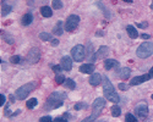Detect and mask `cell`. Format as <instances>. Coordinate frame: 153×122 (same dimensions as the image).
Masks as SVG:
<instances>
[{"instance_id":"1","label":"cell","mask_w":153,"mask_h":122,"mask_svg":"<svg viewBox=\"0 0 153 122\" xmlns=\"http://www.w3.org/2000/svg\"><path fill=\"white\" fill-rule=\"evenodd\" d=\"M103 93H104V96L111 103H119L120 98L118 95V93L115 92L113 84L109 82V79L107 77L103 78Z\"/></svg>"},{"instance_id":"2","label":"cell","mask_w":153,"mask_h":122,"mask_svg":"<svg viewBox=\"0 0 153 122\" xmlns=\"http://www.w3.org/2000/svg\"><path fill=\"white\" fill-rule=\"evenodd\" d=\"M64 99H66V94L65 93H60V92H55V93H51V95L48 98L47 100V109H56L59 106L63 105V101Z\"/></svg>"},{"instance_id":"3","label":"cell","mask_w":153,"mask_h":122,"mask_svg":"<svg viewBox=\"0 0 153 122\" xmlns=\"http://www.w3.org/2000/svg\"><path fill=\"white\" fill-rule=\"evenodd\" d=\"M153 54V43L151 42H145L141 44L137 50H136V55L141 59H146Z\"/></svg>"},{"instance_id":"4","label":"cell","mask_w":153,"mask_h":122,"mask_svg":"<svg viewBox=\"0 0 153 122\" xmlns=\"http://www.w3.org/2000/svg\"><path fill=\"white\" fill-rule=\"evenodd\" d=\"M34 87H36V84H34L33 82H29V83L23 84L22 87H20V88L16 90V98H17V99H21V100L25 99L29 93L34 89Z\"/></svg>"},{"instance_id":"5","label":"cell","mask_w":153,"mask_h":122,"mask_svg":"<svg viewBox=\"0 0 153 122\" xmlns=\"http://www.w3.org/2000/svg\"><path fill=\"white\" fill-rule=\"evenodd\" d=\"M71 56L75 61L77 62H81L82 60L86 57V50H85V46L81 45V44H77L75 45L74 48L71 49Z\"/></svg>"},{"instance_id":"6","label":"cell","mask_w":153,"mask_h":122,"mask_svg":"<svg viewBox=\"0 0 153 122\" xmlns=\"http://www.w3.org/2000/svg\"><path fill=\"white\" fill-rule=\"evenodd\" d=\"M80 23V17L77 15H71L67 17V20L65 22V31L67 32H72L76 30V27H77V25Z\"/></svg>"},{"instance_id":"7","label":"cell","mask_w":153,"mask_h":122,"mask_svg":"<svg viewBox=\"0 0 153 122\" xmlns=\"http://www.w3.org/2000/svg\"><path fill=\"white\" fill-rule=\"evenodd\" d=\"M40 59V51L38 48H32L29 50V53L27 55V61L29 63H37Z\"/></svg>"},{"instance_id":"8","label":"cell","mask_w":153,"mask_h":122,"mask_svg":"<svg viewBox=\"0 0 153 122\" xmlns=\"http://www.w3.org/2000/svg\"><path fill=\"white\" fill-rule=\"evenodd\" d=\"M135 112H136V115L140 119H145L147 114H148V106H147V104L143 101L140 103L138 105H136V108H135Z\"/></svg>"},{"instance_id":"9","label":"cell","mask_w":153,"mask_h":122,"mask_svg":"<svg viewBox=\"0 0 153 122\" xmlns=\"http://www.w3.org/2000/svg\"><path fill=\"white\" fill-rule=\"evenodd\" d=\"M60 65L63 67V70H65V71H70V70L72 68V61H71V57L65 55L61 57V61H60Z\"/></svg>"},{"instance_id":"10","label":"cell","mask_w":153,"mask_h":122,"mask_svg":"<svg viewBox=\"0 0 153 122\" xmlns=\"http://www.w3.org/2000/svg\"><path fill=\"white\" fill-rule=\"evenodd\" d=\"M151 77L150 74H143V76H137V77H134L131 81H130V84L131 85H137V84H141L146 82V81H148Z\"/></svg>"},{"instance_id":"11","label":"cell","mask_w":153,"mask_h":122,"mask_svg":"<svg viewBox=\"0 0 153 122\" xmlns=\"http://www.w3.org/2000/svg\"><path fill=\"white\" fill-rule=\"evenodd\" d=\"M104 105H105V100L103 99V98H97V99L95 100V103H93L92 108H93V110H95V112H99L104 108Z\"/></svg>"},{"instance_id":"12","label":"cell","mask_w":153,"mask_h":122,"mask_svg":"<svg viewBox=\"0 0 153 122\" xmlns=\"http://www.w3.org/2000/svg\"><path fill=\"white\" fill-rule=\"evenodd\" d=\"M102 82V76H101V73H92L91 74V77H90V84L93 85V87H96L98 84H101Z\"/></svg>"},{"instance_id":"13","label":"cell","mask_w":153,"mask_h":122,"mask_svg":"<svg viewBox=\"0 0 153 122\" xmlns=\"http://www.w3.org/2000/svg\"><path fill=\"white\" fill-rule=\"evenodd\" d=\"M119 66V62L114 59H107L104 61V68L105 70H113V68H116Z\"/></svg>"},{"instance_id":"14","label":"cell","mask_w":153,"mask_h":122,"mask_svg":"<svg viewBox=\"0 0 153 122\" xmlns=\"http://www.w3.org/2000/svg\"><path fill=\"white\" fill-rule=\"evenodd\" d=\"M130 74H131V71L129 67H122L118 71V76H119L121 79H127L130 77Z\"/></svg>"},{"instance_id":"15","label":"cell","mask_w":153,"mask_h":122,"mask_svg":"<svg viewBox=\"0 0 153 122\" xmlns=\"http://www.w3.org/2000/svg\"><path fill=\"white\" fill-rule=\"evenodd\" d=\"M95 71V65L93 63H83L80 66V72L82 73H92Z\"/></svg>"},{"instance_id":"16","label":"cell","mask_w":153,"mask_h":122,"mask_svg":"<svg viewBox=\"0 0 153 122\" xmlns=\"http://www.w3.org/2000/svg\"><path fill=\"white\" fill-rule=\"evenodd\" d=\"M108 54H109V48H108V46H101V48L98 49L96 56H97V59H104Z\"/></svg>"},{"instance_id":"17","label":"cell","mask_w":153,"mask_h":122,"mask_svg":"<svg viewBox=\"0 0 153 122\" xmlns=\"http://www.w3.org/2000/svg\"><path fill=\"white\" fill-rule=\"evenodd\" d=\"M63 25L64 23L61 21H58L55 27L53 28V34H55V36H61L63 34Z\"/></svg>"},{"instance_id":"18","label":"cell","mask_w":153,"mask_h":122,"mask_svg":"<svg viewBox=\"0 0 153 122\" xmlns=\"http://www.w3.org/2000/svg\"><path fill=\"white\" fill-rule=\"evenodd\" d=\"M32 21H33V15H32V14H26V15H23L22 20H21V22H22V25H23V26H28V25H31Z\"/></svg>"},{"instance_id":"19","label":"cell","mask_w":153,"mask_h":122,"mask_svg":"<svg viewBox=\"0 0 153 122\" xmlns=\"http://www.w3.org/2000/svg\"><path fill=\"white\" fill-rule=\"evenodd\" d=\"M126 31H127V34H129V37H130V38L136 39V38L138 37V33H137L136 30H135L134 26H127V27H126Z\"/></svg>"},{"instance_id":"20","label":"cell","mask_w":153,"mask_h":122,"mask_svg":"<svg viewBox=\"0 0 153 122\" xmlns=\"http://www.w3.org/2000/svg\"><path fill=\"white\" fill-rule=\"evenodd\" d=\"M40 14H42V16H44V17H50L53 15V11L49 6H42L40 8Z\"/></svg>"},{"instance_id":"21","label":"cell","mask_w":153,"mask_h":122,"mask_svg":"<svg viewBox=\"0 0 153 122\" xmlns=\"http://www.w3.org/2000/svg\"><path fill=\"white\" fill-rule=\"evenodd\" d=\"M11 9H13V8H11L10 5H8L6 3H1V15L3 16H6L11 11Z\"/></svg>"},{"instance_id":"22","label":"cell","mask_w":153,"mask_h":122,"mask_svg":"<svg viewBox=\"0 0 153 122\" xmlns=\"http://www.w3.org/2000/svg\"><path fill=\"white\" fill-rule=\"evenodd\" d=\"M120 114H121V109H120V106L114 105L113 108H111V115H113L114 117H118V116H120Z\"/></svg>"},{"instance_id":"23","label":"cell","mask_w":153,"mask_h":122,"mask_svg":"<svg viewBox=\"0 0 153 122\" xmlns=\"http://www.w3.org/2000/svg\"><path fill=\"white\" fill-rule=\"evenodd\" d=\"M65 81H66V78H65V76H64L63 73H58L56 74V77H55V82L58 83V84H64L65 83Z\"/></svg>"},{"instance_id":"24","label":"cell","mask_w":153,"mask_h":122,"mask_svg":"<svg viewBox=\"0 0 153 122\" xmlns=\"http://www.w3.org/2000/svg\"><path fill=\"white\" fill-rule=\"evenodd\" d=\"M64 85H65L66 88H69V89H75V87H76L75 82H74L71 78H67V79L65 81V83H64Z\"/></svg>"},{"instance_id":"25","label":"cell","mask_w":153,"mask_h":122,"mask_svg":"<svg viewBox=\"0 0 153 122\" xmlns=\"http://www.w3.org/2000/svg\"><path fill=\"white\" fill-rule=\"evenodd\" d=\"M98 116H99V112H95V114H92L91 116H88V117L83 119L81 122H93V121H95V120L98 117Z\"/></svg>"},{"instance_id":"26","label":"cell","mask_w":153,"mask_h":122,"mask_svg":"<svg viewBox=\"0 0 153 122\" xmlns=\"http://www.w3.org/2000/svg\"><path fill=\"white\" fill-rule=\"evenodd\" d=\"M36 105H37V99H36V98H32V99H29L26 103L27 109H33V108H36Z\"/></svg>"},{"instance_id":"27","label":"cell","mask_w":153,"mask_h":122,"mask_svg":"<svg viewBox=\"0 0 153 122\" xmlns=\"http://www.w3.org/2000/svg\"><path fill=\"white\" fill-rule=\"evenodd\" d=\"M39 39H42V40H44V42H47V40H51L53 38H51V34L47 33V32H42V33L39 34Z\"/></svg>"},{"instance_id":"28","label":"cell","mask_w":153,"mask_h":122,"mask_svg":"<svg viewBox=\"0 0 153 122\" xmlns=\"http://www.w3.org/2000/svg\"><path fill=\"white\" fill-rule=\"evenodd\" d=\"M51 6H53V9H56V10L61 9L63 8L61 0H53V1H51Z\"/></svg>"},{"instance_id":"29","label":"cell","mask_w":153,"mask_h":122,"mask_svg":"<svg viewBox=\"0 0 153 122\" xmlns=\"http://www.w3.org/2000/svg\"><path fill=\"white\" fill-rule=\"evenodd\" d=\"M21 56H19V55H15V56H11L10 57V62L11 63H15V65H19V63L21 62Z\"/></svg>"},{"instance_id":"30","label":"cell","mask_w":153,"mask_h":122,"mask_svg":"<svg viewBox=\"0 0 153 122\" xmlns=\"http://www.w3.org/2000/svg\"><path fill=\"white\" fill-rule=\"evenodd\" d=\"M1 36L4 37V39L6 40V42L9 43V44H13L14 43V38H11L10 36H9V33H5V32H1Z\"/></svg>"},{"instance_id":"31","label":"cell","mask_w":153,"mask_h":122,"mask_svg":"<svg viewBox=\"0 0 153 122\" xmlns=\"http://www.w3.org/2000/svg\"><path fill=\"white\" fill-rule=\"evenodd\" d=\"M125 122H137V120L135 119V116L131 114H127L125 116Z\"/></svg>"},{"instance_id":"32","label":"cell","mask_w":153,"mask_h":122,"mask_svg":"<svg viewBox=\"0 0 153 122\" xmlns=\"http://www.w3.org/2000/svg\"><path fill=\"white\" fill-rule=\"evenodd\" d=\"M54 120H51L50 116H43V117L39 119V122H53Z\"/></svg>"},{"instance_id":"33","label":"cell","mask_w":153,"mask_h":122,"mask_svg":"<svg viewBox=\"0 0 153 122\" xmlns=\"http://www.w3.org/2000/svg\"><path fill=\"white\" fill-rule=\"evenodd\" d=\"M5 100H6V98H5L4 94H0V106L3 108V105H5Z\"/></svg>"},{"instance_id":"34","label":"cell","mask_w":153,"mask_h":122,"mask_svg":"<svg viewBox=\"0 0 153 122\" xmlns=\"http://www.w3.org/2000/svg\"><path fill=\"white\" fill-rule=\"evenodd\" d=\"M53 122H69V121L66 119H64V117H56Z\"/></svg>"},{"instance_id":"35","label":"cell","mask_w":153,"mask_h":122,"mask_svg":"<svg viewBox=\"0 0 153 122\" xmlns=\"http://www.w3.org/2000/svg\"><path fill=\"white\" fill-rule=\"evenodd\" d=\"M82 108H86L85 104L79 103V104H76V105H75V110H80V109H82Z\"/></svg>"},{"instance_id":"36","label":"cell","mask_w":153,"mask_h":122,"mask_svg":"<svg viewBox=\"0 0 153 122\" xmlns=\"http://www.w3.org/2000/svg\"><path fill=\"white\" fill-rule=\"evenodd\" d=\"M119 88H120L121 90H126L129 87H127V84H125V83H119Z\"/></svg>"},{"instance_id":"37","label":"cell","mask_w":153,"mask_h":122,"mask_svg":"<svg viewBox=\"0 0 153 122\" xmlns=\"http://www.w3.org/2000/svg\"><path fill=\"white\" fill-rule=\"evenodd\" d=\"M61 65H56V66H53V70H54L55 72H59V71H61Z\"/></svg>"},{"instance_id":"38","label":"cell","mask_w":153,"mask_h":122,"mask_svg":"<svg viewBox=\"0 0 153 122\" xmlns=\"http://www.w3.org/2000/svg\"><path fill=\"white\" fill-rule=\"evenodd\" d=\"M50 42H51V45H53V46H58V45H59V40H58V39H51Z\"/></svg>"},{"instance_id":"39","label":"cell","mask_w":153,"mask_h":122,"mask_svg":"<svg viewBox=\"0 0 153 122\" xmlns=\"http://www.w3.org/2000/svg\"><path fill=\"white\" fill-rule=\"evenodd\" d=\"M137 26L140 28H147V23L146 22H142V23H137Z\"/></svg>"},{"instance_id":"40","label":"cell","mask_w":153,"mask_h":122,"mask_svg":"<svg viewBox=\"0 0 153 122\" xmlns=\"http://www.w3.org/2000/svg\"><path fill=\"white\" fill-rule=\"evenodd\" d=\"M141 38H143V39H148V38H150V34L143 33V34H141Z\"/></svg>"},{"instance_id":"41","label":"cell","mask_w":153,"mask_h":122,"mask_svg":"<svg viewBox=\"0 0 153 122\" xmlns=\"http://www.w3.org/2000/svg\"><path fill=\"white\" fill-rule=\"evenodd\" d=\"M63 117H64V119H66V120L69 121V120H70V114H69V112H65V115H64Z\"/></svg>"},{"instance_id":"42","label":"cell","mask_w":153,"mask_h":122,"mask_svg":"<svg viewBox=\"0 0 153 122\" xmlns=\"http://www.w3.org/2000/svg\"><path fill=\"white\" fill-rule=\"evenodd\" d=\"M148 74H150V77H151V78H153V66H152V68L150 70V73H148Z\"/></svg>"},{"instance_id":"43","label":"cell","mask_w":153,"mask_h":122,"mask_svg":"<svg viewBox=\"0 0 153 122\" xmlns=\"http://www.w3.org/2000/svg\"><path fill=\"white\" fill-rule=\"evenodd\" d=\"M10 101H11V103H14V101H15V98H14L13 95H10Z\"/></svg>"},{"instance_id":"44","label":"cell","mask_w":153,"mask_h":122,"mask_svg":"<svg viewBox=\"0 0 153 122\" xmlns=\"http://www.w3.org/2000/svg\"><path fill=\"white\" fill-rule=\"evenodd\" d=\"M97 36H104L103 32H97Z\"/></svg>"},{"instance_id":"45","label":"cell","mask_w":153,"mask_h":122,"mask_svg":"<svg viewBox=\"0 0 153 122\" xmlns=\"http://www.w3.org/2000/svg\"><path fill=\"white\" fill-rule=\"evenodd\" d=\"M124 1H127V3H132V0H124Z\"/></svg>"},{"instance_id":"46","label":"cell","mask_w":153,"mask_h":122,"mask_svg":"<svg viewBox=\"0 0 153 122\" xmlns=\"http://www.w3.org/2000/svg\"><path fill=\"white\" fill-rule=\"evenodd\" d=\"M151 9L153 10V1H152V4H151Z\"/></svg>"},{"instance_id":"47","label":"cell","mask_w":153,"mask_h":122,"mask_svg":"<svg viewBox=\"0 0 153 122\" xmlns=\"http://www.w3.org/2000/svg\"><path fill=\"white\" fill-rule=\"evenodd\" d=\"M99 122H105V121H99Z\"/></svg>"},{"instance_id":"48","label":"cell","mask_w":153,"mask_h":122,"mask_svg":"<svg viewBox=\"0 0 153 122\" xmlns=\"http://www.w3.org/2000/svg\"><path fill=\"white\" fill-rule=\"evenodd\" d=\"M152 99H153V94H152Z\"/></svg>"}]
</instances>
